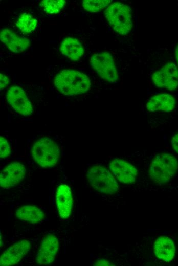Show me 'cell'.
<instances>
[{
    "mask_svg": "<svg viewBox=\"0 0 178 266\" xmlns=\"http://www.w3.org/2000/svg\"><path fill=\"white\" fill-rule=\"evenodd\" d=\"M178 169V161L173 155L167 153L157 154L151 161L148 174L150 179L157 184L169 182Z\"/></svg>",
    "mask_w": 178,
    "mask_h": 266,
    "instance_id": "cell-2",
    "label": "cell"
},
{
    "mask_svg": "<svg viewBox=\"0 0 178 266\" xmlns=\"http://www.w3.org/2000/svg\"><path fill=\"white\" fill-rule=\"evenodd\" d=\"M65 3L64 0H43L41 1L40 5L47 13L56 14L62 9Z\"/></svg>",
    "mask_w": 178,
    "mask_h": 266,
    "instance_id": "cell-20",
    "label": "cell"
},
{
    "mask_svg": "<svg viewBox=\"0 0 178 266\" xmlns=\"http://www.w3.org/2000/svg\"><path fill=\"white\" fill-rule=\"evenodd\" d=\"M15 214L18 219L32 224L38 223L45 217L42 210L33 205H25L17 208Z\"/></svg>",
    "mask_w": 178,
    "mask_h": 266,
    "instance_id": "cell-18",
    "label": "cell"
},
{
    "mask_svg": "<svg viewBox=\"0 0 178 266\" xmlns=\"http://www.w3.org/2000/svg\"><path fill=\"white\" fill-rule=\"evenodd\" d=\"M16 26L23 34H30L35 30L37 20L29 14L24 13L18 18Z\"/></svg>",
    "mask_w": 178,
    "mask_h": 266,
    "instance_id": "cell-19",
    "label": "cell"
},
{
    "mask_svg": "<svg viewBox=\"0 0 178 266\" xmlns=\"http://www.w3.org/2000/svg\"><path fill=\"white\" fill-rule=\"evenodd\" d=\"M0 39L7 48L14 53H20L25 51L31 44L30 40L27 38L18 35L8 28L1 30Z\"/></svg>",
    "mask_w": 178,
    "mask_h": 266,
    "instance_id": "cell-13",
    "label": "cell"
},
{
    "mask_svg": "<svg viewBox=\"0 0 178 266\" xmlns=\"http://www.w3.org/2000/svg\"><path fill=\"white\" fill-rule=\"evenodd\" d=\"M104 13L109 25L118 34L125 35L131 30L132 14L128 6L116 2L106 8Z\"/></svg>",
    "mask_w": 178,
    "mask_h": 266,
    "instance_id": "cell-3",
    "label": "cell"
},
{
    "mask_svg": "<svg viewBox=\"0 0 178 266\" xmlns=\"http://www.w3.org/2000/svg\"><path fill=\"white\" fill-rule=\"evenodd\" d=\"M90 64L97 74L104 80L115 83L119 74L113 56L107 52L95 53L90 58Z\"/></svg>",
    "mask_w": 178,
    "mask_h": 266,
    "instance_id": "cell-6",
    "label": "cell"
},
{
    "mask_svg": "<svg viewBox=\"0 0 178 266\" xmlns=\"http://www.w3.org/2000/svg\"><path fill=\"white\" fill-rule=\"evenodd\" d=\"M109 168L117 179L124 184L134 183L138 174L137 169L133 165L119 158L112 160Z\"/></svg>",
    "mask_w": 178,
    "mask_h": 266,
    "instance_id": "cell-9",
    "label": "cell"
},
{
    "mask_svg": "<svg viewBox=\"0 0 178 266\" xmlns=\"http://www.w3.org/2000/svg\"><path fill=\"white\" fill-rule=\"evenodd\" d=\"M94 265H114L108 261L104 259H98L93 264Z\"/></svg>",
    "mask_w": 178,
    "mask_h": 266,
    "instance_id": "cell-25",
    "label": "cell"
},
{
    "mask_svg": "<svg viewBox=\"0 0 178 266\" xmlns=\"http://www.w3.org/2000/svg\"><path fill=\"white\" fill-rule=\"evenodd\" d=\"M54 84L58 91L66 96L85 93L91 86L90 79L86 74L70 69L58 73L54 78Z\"/></svg>",
    "mask_w": 178,
    "mask_h": 266,
    "instance_id": "cell-1",
    "label": "cell"
},
{
    "mask_svg": "<svg viewBox=\"0 0 178 266\" xmlns=\"http://www.w3.org/2000/svg\"><path fill=\"white\" fill-rule=\"evenodd\" d=\"M154 253L157 258L165 262L172 261L175 253L173 241L167 236L158 237L154 244Z\"/></svg>",
    "mask_w": 178,
    "mask_h": 266,
    "instance_id": "cell-16",
    "label": "cell"
},
{
    "mask_svg": "<svg viewBox=\"0 0 178 266\" xmlns=\"http://www.w3.org/2000/svg\"><path fill=\"white\" fill-rule=\"evenodd\" d=\"M59 250V240L52 234L47 235L42 240L36 256V263L39 265H48L55 260Z\"/></svg>",
    "mask_w": 178,
    "mask_h": 266,
    "instance_id": "cell-12",
    "label": "cell"
},
{
    "mask_svg": "<svg viewBox=\"0 0 178 266\" xmlns=\"http://www.w3.org/2000/svg\"><path fill=\"white\" fill-rule=\"evenodd\" d=\"M26 168L20 162H12L0 173V185L3 188H10L19 184L25 178Z\"/></svg>",
    "mask_w": 178,
    "mask_h": 266,
    "instance_id": "cell-11",
    "label": "cell"
},
{
    "mask_svg": "<svg viewBox=\"0 0 178 266\" xmlns=\"http://www.w3.org/2000/svg\"><path fill=\"white\" fill-rule=\"evenodd\" d=\"M56 204L60 217L68 218L72 212L73 199L71 190L67 185L61 184L58 187L56 192Z\"/></svg>",
    "mask_w": 178,
    "mask_h": 266,
    "instance_id": "cell-14",
    "label": "cell"
},
{
    "mask_svg": "<svg viewBox=\"0 0 178 266\" xmlns=\"http://www.w3.org/2000/svg\"><path fill=\"white\" fill-rule=\"evenodd\" d=\"M7 101L17 113L29 116L33 113V107L23 89L17 86L9 88L6 95Z\"/></svg>",
    "mask_w": 178,
    "mask_h": 266,
    "instance_id": "cell-8",
    "label": "cell"
},
{
    "mask_svg": "<svg viewBox=\"0 0 178 266\" xmlns=\"http://www.w3.org/2000/svg\"><path fill=\"white\" fill-rule=\"evenodd\" d=\"M111 2L110 0H85L82 2V6L85 10L95 13L105 9Z\"/></svg>",
    "mask_w": 178,
    "mask_h": 266,
    "instance_id": "cell-21",
    "label": "cell"
},
{
    "mask_svg": "<svg viewBox=\"0 0 178 266\" xmlns=\"http://www.w3.org/2000/svg\"><path fill=\"white\" fill-rule=\"evenodd\" d=\"M11 153V148L8 141L3 136L0 137V158L4 159Z\"/></svg>",
    "mask_w": 178,
    "mask_h": 266,
    "instance_id": "cell-22",
    "label": "cell"
},
{
    "mask_svg": "<svg viewBox=\"0 0 178 266\" xmlns=\"http://www.w3.org/2000/svg\"><path fill=\"white\" fill-rule=\"evenodd\" d=\"M86 177L91 186L96 191L106 194H113L119 189L112 173L105 167L95 165L87 171Z\"/></svg>",
    "mask_w": 178,
    "mask_h": 266,
    "instance_id": "cell-5",
    "label": "cell"
},
{
    "mask_svg": "<svg viewBox=\"0 0 178 266\" xmlns=\"http://www.w3.org/2000/svg\"><path fill=\"white\" fill-rule=\"evenodd\" d=\"M152 80L158 87L175 90L178 87V68L172 62L167 63L153 73Z\"/></svg>",
    "mask_w": 178,
    "mask_h": 266,
    "instance_id": "cell-7",
    "label": "cell"
},
{
    "mask_svg": "<svg viewBox=\"0 0 178 266\" xmlns=\"http://www.w3.org/2000/svg\"><path fill=\"white\" fill-rule=\"evenodd\" d=\"M175 57H176V60H177V64H178V45L176 46V49H175Z\"/></svg>",
    "mask_w": 178,
    "mask_h": 266,
    "instance_id": "cell-26",
    "label": "cell"
},
{
    "mask_svg": "<svg viewBox=\"0 0 178 266\" xmlns=\"http://www.w3.org/2000/svg\"><path fill=\"white\" fill-rule=\"evenodd\" d=\"M32 158L43 168H51L58 162L60 150L57 144L51 139L42 138L37 140L31 149Z\"/></svg>",
    "mask_w": 178,
    "mask_h": 266,
    "instance_id": "cell-4",
    "label": "cell"
},
{
    "mask_svg": "<svg viewBox=\"0 0 178 266\" xmlns=\"http://www.w3.org/2000/svg\"><path fill=\"white\" fill-rule=\"evenodd\" d=\"M176 100L169 94H160L150 97L146 103V108L150 112H169L175 107Z\"/></svg>",
    "mask_w": 178,
    "mask_h": 266,
    "instance_id": "cell-15",
    "label": "cell"
},
{
    "mask_svg": "<svg viewBox=\"0 0 178 266\" xmlns=\"http://www.w3.org/2000/svg\"><path fill=\"white\" fill-rule=\"evenodd\" d=\"M31 248L30 242L26 239L21 240L8 247L0 257L1 266H10L17 264L29 252Z\"/></svg>",
    "mask_w": 178,
    "mask_h": 266,
    "instance_id": "cell-10",
    "label": "cell"
},
{
    "mask_svg": "<svg viewBox=\"0 0 178 266\" xmlns=\"http://www.w3.org/2000/svg\"><path fill=\"white\" fill-rule=\"evenodd\" d=\"M9 84V79L5 75L0 73V89L1 91L5 88Z\"/></svg>",
    "mask_w": 178,
    "mask_h": 266,
    "instance_id": "cell-23",
    "label": "cell"
},
{
    "mask_svg": "<svg viewBox=\"0 0 178 266\" xmlns=\"http://www.w3.org/2000/svg\"><path fill=\"white\" fill-rule=\"evenodd\" d=\"M60 51L61 54L73 61H77L84 54V49L81 42L76 38L68 37L61 42Z\"/></svg>",
    "mask_w": 178,
    "mask_h": 266,
    "instance_id": "cell-17",
    "label": "cell"
},
{
    "mask_svg": "<svg viewBox=\"0 0 178 266\" xmlns=\"http://www.w3.org/2000/svg\"><path fill=\"white\" fill-rule=\"evenodd\" d=\"M171 144L174 151L178 153V132L172 137Z\"/></svg>",
    "mask_w": 178,
    "mask_h": 266,
    "instance_id": "cell-24",
    "label": "cell"
}]
</instances>
